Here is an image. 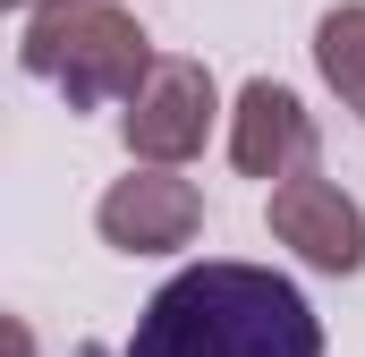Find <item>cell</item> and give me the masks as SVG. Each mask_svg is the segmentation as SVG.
Listing matches in <instances>:
<instances>
[{"label":"cell","mask_w":365,"mask_h":357,"mask_svg":"<svg viewBox=\"0 0 365 357\" xmlns=\"http://www.w3.org/2000/svg\"><path fill=\"white\" fill-rule=\"evenodd\" d=\"M128 357H323V323L289 272L212 256L145 298Z\"/></svg>","instance_id":"obj_1"},{"label":"cell","mask_w":365,"mask_h":357,"mask_svg":"<svg viewBox=\"0 0 365 357\" xmlns=\"http://www.w3.org/2000/svg\"><path fill=\"white\" fill-rule=\"evenodd\" d=\"M153 60L162 51L145 43L136 9H119V0H51L17 34V69L43 77L68 111H110V102L128 111L153 77Z\"/></svg>","instance_id":"obj_2"},{"label":"cell","mask_w":365,"mask_h":357,"mask_svg":"<svg viewBox=\"0 0 365 357\" xmlns=\"http://www.w3.org/2000/svg\"><path fill=\"white\" fill-rule=\"evenodd\" d=\"M212 111H221V94H212V69L204 60H153V77L145 94L119 111V136H128V154L145 162V171H179L204 154V136H212Z\"/></svg>","instance_id":"obj_3"},{"label":"cell","mask_w":365,"mask_h":357,"mask_svg":"<svg viewBox=\"0 0 365 357\" xmlns=\"http://www.w3.org/2000/svg\"><path fill=\"white\" fill-rule=\"evenodd\" d=\"M93 230H102L119 256H179L187 238L204 230V196H195V178L145 171V162H136L128 178H110V187H102Z\"/></svg>","instance_id":"obj_4"},{"label":"cell","mask_w":365,"mask_h":357,"mask_svg":"<svg viewBox=\"0 0 365 357\" xmlns=\"http://www.w3.org/2000/svg\"><path fill=\"white\" fill-rule=\"evenodd\" d=\"M230 162H238V178H264V187L306 178L314 171V111L280 77H247L230 102Z\"/></svg>","instance_id":"obj_5"},{"label":"cell","mask_w":365,"mask_h":357,"mask_svg":"<svg viewBox=\"0 0 365 357\" xmlns=\"http://www.w3.org/2000/svg\"><path fill=\"white\" fill-rule=\"evenodd\" d=\"M272 238L314 272H340V281L365 272V213L340 178H314V171L280 178L272 187Z\"/></svg>","instance_id":"obj_6"},{"label":"cell","mask_w":365,"mask_h":357,"mask_svg":"<svg viewBox=\"0 0 365 357\" xmlns=\"http://www.w3.org/2000/svg\"><path fill=\"white\" fill-rule=\"evenodd\" d=\"M314 69L340 94V111L365 119V0H340V9L314 17Z\"/></svg>","instance_id":"obj_7"},{"label":"cell","mask_w":365,"mask_h":357,"mask_svg":"<svg viewBox=\"0 0 365 357\" xmlns=\"http://www.w3.org/2000/svg\"><path fill=\"white\" fill-rule=\"evenodd\" d=\"M9 9H26V17H34V9H51V0H9Z\"/></svg>","instance_id":"obj_8"}]
</instances>
